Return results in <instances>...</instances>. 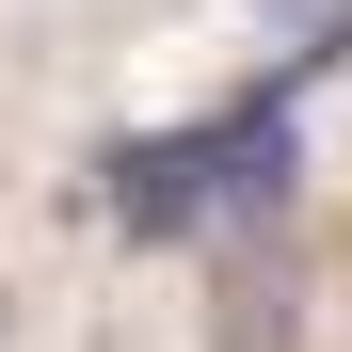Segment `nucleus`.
<instances>
[{"mask_svg": "<svg viewBox=\"0 0 352 352\" xmlns=\"http://www.w3.org/2000/svg\"><path fill=\"white\" fill-rule=\"evenodd\" d=\"M112 224L129 241H208V176H192V129H160V144H112Z\"/></svg>", "mask_w": 352, "mask_h": 352, "instance_id": "obj_1", "label": "nucleus"}, {"mask_svg": "<svg viewBox=\"0 0 352 352\" xmlns=\"http://www.w3.org/2000/svg\"><path fill=\"white\" fill-rule=\"evenodd\" d=\"M256 16L305 48V65H352V0H256Z\"/></svg>", "mask_w": 352, "mask_h": 352, "instance_id": "obj_2", "label": "nucleus"}]
</instances>
